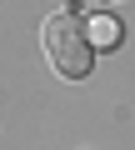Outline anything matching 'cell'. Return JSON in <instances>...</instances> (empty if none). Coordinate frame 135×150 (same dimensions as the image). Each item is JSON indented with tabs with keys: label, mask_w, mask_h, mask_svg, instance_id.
Instances as JSON below:
<instances>
[{
	"label": "cell",
	"mask_w": 135,
	"mask_h": 150,
	"mask_svg": "<svg viewBox=\"0 0 135 150\" xmlns=\"http://www.w3.org/2000/svg\"><path fill=\"white\" fill-rule=\"evenodd\" d=\"M40 40H45V60H50V70L60 75V80H85V75H90L95 45H90V35H85L80 5H65V10L45 15Z\"/></svg>",
	"instance_id": "cell-1"
},
{
	"label": "cell",
	"mask_w": 135,
	"mask_h": 150,
	"mask_svg": "<svg viewBox=\"0 0 135 150\" xmlns=\"http://www.w3.org/2000/svg\"><path fill=\"white\" fill-rule=\"evenodd\" d=\"M85 35H90V45H95V50H105V45H120V25H115L110 15H95V20H85Z\"/></svg>",
	"instance_id": "cell-2"
}]
</instances>
